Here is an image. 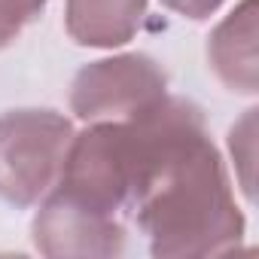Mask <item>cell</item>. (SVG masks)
Segmentation results:
<instances>
[{
    "mask_svg": "<svg viewBox=\"0 0 259 259\" xmlns=\"http://www.w3.org/2000/svg\"><path fill=\"white\" fill-rule=\"evenodd\" d=\"M125 150L138 226L159 256H204L232 250L244 220L204 116L183 98L162 95L125 116Z\"/></svg>",
    "mask_w": 259,
    "mask_h": 259,
    "instance_id": "cell-1",
    "label": "cell"
},
{
    "mask_svg": "<svg viewBox=\"0 0 259 259\" xmlns=\"http://www.w3.org/2000/svg\"><path fill=\"white\" fill-rule=\"evenodd\" d=\"M73 128L55 110H13L0 116V198L31 207L58 180Z\"/></svg>",
    "mask_w": 259,
    "mask_h": 259,
    "instance_id": "cell-2",
    "label": "cell"
},
{
    "mask_svg": "<svg viewBox=\"0 0 259 259\" xmlns=\"http://www.w3.org/2000/svg\"><path fill=\"white\" fill-rule=\"evenodd\" d=\"M168 76L150 55L104 58L79 70L70 92V107L85 122L125 119L165 95Z\"/></svg>",
    "mask_w": 259,
    "mask_h": 259,
    "instance_id": "cell-3",
    "label": "cell"
},
{
    "mask_svg": "<svg viewBox=\"0 0 259 259\" xmlns=\"http://www.w3.org/2000/svg\"><path fill=\"white\" fill-rule=\"evenodd\" d=\"M34 241L49 256H110L125 247V229L116 217L49 192L34 220Z\"/></svg>",
    "mask_w": 259,
    "mask_h": 259,
    "instance_id": "cell-4",
    "label": "cell"
},
{
    "mask_svg": "<svg viewBox=\"0 0 259 259\" xmlns=\"http://www.w3.org/2000/svg\"><path fill=\"white\" fill-rule=\"evenodd\" d=\"M207 58L232 92H256V0H244L213 31Z\"/></svg>",
    "mask_w": 259,
    "mask_h": 259,
    "instance_id": "cell-5",
    "label": "cell"
},
{
    "mask_svg": "<svg viewBox=\"0 0 259 259\" xmlns=\"http://www.w3.org/2000/svg\"><path fill=\"white\" fill-rule=\"evenodd\" d=\"M147 0H67V34L82 46H122L135 37Z\"/></svg>",
    "mask_w": 259,
    "mask_h": 259,
    "instance_id": "cell-6",
    "label": "cell"
},
{
    "mask_svg": "<svg viewBox=\"0 0 259 259\" xmlns=\"http://www.w3.org/2000/svg\"><path fill=\"white\" fill-rule=\"evenodd\" d=\"M49 0H0V49L10 46L31 25Z\"/></svg>",
    "mask_w": 259,
    "mask_h": 259,
    "instance_id": "cell-7",
    "label": "cell"
},
{
    "mask_svg": "<svg viewBox=\"0 0 259 259\" xmlns=\"http://www.w3.org/2000/svg\"><path fill=\"white\" fill-rule=\"evenodd\" d=\"M220 4H223V0H165V7H171L174 13H180L186 19H204Z\"/></svg>",
    "mask_w": 259,
    "mask_h": 259,
    "instance_id": "cell-8",
    "label": "cell"
}]
</instances>
